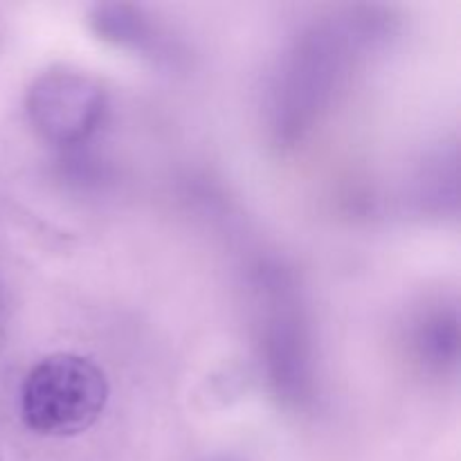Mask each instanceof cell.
Here are the masks:
<instances>
[{"label": "cell", "mask_w": 461, "mask_h": 461, "mask_svg": "<svg viewBox=\"0 0 461 461\" xmlns=\"http://www.w3.org/2000/svg\"><path fill=\"white\" fill-rule=\"evenodd\" d=\"M108 396L106 374L93 358L50 354L25 374L21 417L36 435L75 437L102 419Z\"/></svg>", "instance_id": "1"}, {"label": "cell", "mask_w": 461, "mask_h": 461, "mask_svg": "<svg viewBox=\"0 0 461 461\" xmlns=\"http://www.w3.org/2000/svg\"><path fill=\"white\" fill-rule=\"evenodd\" d=\"M25 108L30 124L45 142L54 147H77L102 126L108 97L90 72L72 66H52L32 81Z\"/></svg>", "instance_id": "2"}, {"label": "cell", "mask_w": 461, "mask_h": 461, "mask_svg": "<svg viewBox=\"0 0 461 461\" xmlns=\"http://www.w3.org/2000/svg\"><path fill=\"white\" fill-rule=\"evenodd\" d=\"M412 331V347L417 358L428 369L446 372L457 363L459 329L455 309H435L417 320Z\"/></svg>", "instance_id": "3"}, {"label": "cell", "mask_w": 461, "mask_h": 461, "mask_svg": "<svg viewBox=\"0 0 461 461\" xmlns=\"http://www.w3.org/2000/svg\"><path fill=\"white\" fill-rule=\"evenodd\" d=\"M90 21L104 41H111L122 48L142 50L153 41L151 25L140 14V9L131 5H99Z\"/></svg>", "instance_id": "4"}, {"label": "cell", "mask_w": 461, "mask_h": 461, "mask_svg": "<svg viewBox=\"0 0 461 461\" xmlns=\"http://www.w3.org/2000/svg\"><path fill=\"white\" fill-rule=\"evenodd\" d=\"M5 322V295H3V288H0V329H3Z\"/></svg>", "instance_id": "5"}]
</instances>
